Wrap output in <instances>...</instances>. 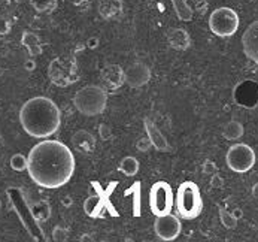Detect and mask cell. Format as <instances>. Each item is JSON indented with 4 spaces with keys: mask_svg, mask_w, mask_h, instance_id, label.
Here are the masks:
<instances>
[{
    "mask_svg": "<svg viewBox=\"0 0 258 242\" xmlns=\"http://www.w3.org/2000/svg\"><path fill=\"white\" fill-rule=\"evenodd\" d=\"M118 171L123 172L126 176H134L139 172V162L133 156H127L120 162Z\"/></svg>",
    "mask_w": 258,
    "mask_h": 242,
    "instance_id": "7402d4cb",
    "label": "cell"
},
{
    "mask_svg": "<svg viewBox=\"0 0 258 242\" xmlns=\"http://www.w3.org/2000/svg\"><path fill=\"white\" fill-rule=\"evenodd\" d=\"M15 2H17V3H24L26 0H15Z\"/></svg>",
    "mask_w": 258,
    "mask_h": 242,
    "instance_id": "f35d334b",
    "label": "cell"
},
{
    "mask_svg": "<svg viewBox=\"0 0 258 242\" xmlns=\"http://www.w3.org/2000/svg\"><path fill=\"white\" fill-rule=\"evenodd\" d=\"M233 215L239 220V218H242L243 217V212H242V209L240 208H236L234 211H233Z\"/></svg>",
    "mask_w": 258,
    "mask_h": 242,
    "instance_id": "d590c367",
    "label": "cell"
},
{
    "mask_svg": "<svg viewBox=\"0 0 258 242\" xmlns=\"http://www.w3.org/2000/svg\"><path fill=\"white\" fill-rule=\"evenodd\" d=\"M87 45H88V48H97V45H98V39L97 37H90L88 39V42H87Z\"/></svg>",
    "mask_w": 258,
    "mask_h": 242,
    "instance_id": "e575fe53",
    "label": "cell"
},
{
    "mask_svg": "<svg viewBox=\"0 0 258 242\" xmlns=\"http://www.w3.org/2000/svg\"><path fill=\"white\" fill-rule=\"evenodd\" d=\"M203 172H204L206 175H214V173H217V166H215V163H214L212 160H206V162L203 163Z\"/></svg>",
    "mask_w": 258,
    "mask_h": 242,
    "instance_id": "4dcf8cb0",
    "label": "cell"
},
{
    "mask_svg": "<svg viewBox=\"0 0 258 242\" xmlns=\"http://www.w3.org/2000/svg\"><path fill=\"white\" fill-rule=\"evenodd\" d=\"M255 153L248 143H234L226 154L227 166L237 173H245L251 171L255 165Z\"/></svg>",
    "mask_w": 258,
    "mask_h": 242,
    "instance_id": "ba28073f",
    "label": "cell"
},
{
    "mask_svg": "<svg viewBox=\"0 0 258 242\" xmlns=\"http://www.w3.org/2000/svg\"><path fill=\"white\" fill-rule=\"evenodd\" d=\"M209 29L220 37H230L239 29V15L228 6L217 8L209 17Z\"/></svg>",
    "mask_w": 258,
    "mask_h": 242,
    "instance_id": "5b68a950",
    "label": "cell"
},
{
    "mask_svg": "<svg viewBox=\"0 0 258 242\" xmlns=\"http://www.w3.org/2000/svg\"><path fill=\"white\" fill-rule=\"evenodd\" d=\"M234 101L243 108H254L258 104V84L245 81L234 90Z\"/></svg>",
    "mask_w": 258,
    "mask_h": 242,
    "instance_id": "7c38bea8",
    "label": "cell"
},
{
    "mask_svg": "<svg viewBox=\"0 0 258 242\" xmlns=\"http://www.w3.org/2000/svg\"><path fill=\"white\" fill-rule=\"evenodd\" d=\"M72 143L79 153H84V154H91L96 150V139L87 130H78L72 136Z\"/></svg>",
    "mask_w": 258,
    "mask_h": 242,
    "instance_id": "e0dca14e",
    "label": "cell"
},
{
    "mask_svg": "<svg viewBox=\"0 0 258 242\" xmlns=\"http://www.w3.org/2000/svg\"><path fill=\"white\" fill-rule=\"evenodd\" d=\"M242 48L245 56L258 65V20L248 26L242 36Z\"/></svg>",
    "mask_w": 258,
    "mask_h": 242,
    "instance_id": "4fadbf2b",
    "label": "cell"
},
{
    "mask_svg": "<svg viewBox=\"0 0 258 242\" xmlns=\"http://www.w3.org/2000/svg\"><path fill=\"white\" fill-rule=\"evenodd\" d=\"M62 204H63L64 207H70V205H72V198H69V196H66V198H63V201H62Z\"/></svg>",
    "mask_w": 258,
    "mask_h": 242,
    "instance_id": "8d00e7d4",
    "label": "cell"
},
{
    "mask_svg": "<svg viewBox=\"0 0 258 242\" xmlns=\"http://www.w3.org/2000/svg\"><path fill=\"white\" fill-rule=\"evenodd\" d=\"M252 195L258 199V184H255L254 185V190H252Z\"/></svg>",
    "mask_w": 258,
    "mask_h": 242,
    "instance_id": "74e56055",
    "label": "cell"
},
{
    "mask_svg": "<svg viewBox=\"0 0 258 242\" xmlns=\"http://www.w3.org/2000/svg\"><path fill=\"white\" fill-rule=\"evenodd\" d=\"M98 133L103 140H109L112 138V130L108 124H100L98 126Z\"/></svg>",
    "mask_w": 258,
    "mask_h": 242,
    "instance_id": "f546056e",
    "label": "cell"
},
{
    "mask_svg": "<svg viewBox=\"0 0 258 242\" xmlns=\"http://www.w3.org/2000/svg\"><path fill=\"white\" fill-rule=\"evenodd\" d=\"M154 230L161 241H175L181 235L182 224L173 214L157 215L156 223H154Z\"/></svg>",
    "mask_w": 258,
    "mask_h": 242,
    "instance_id": "30bf717a",
    "label": "cell"
},
{
    "mask_svg": "<svg viewBox=\"0 0 258 242\" xmlns=\"http://www.w3.org/2000/svg\"><path fill=\"white\" fill-rule=\"evenodd\" d=\"M100 209H101V201H100L98 196L93 195V196H88L85 199V202H84V211H85L87 215L97 217L98 212H100Z\"/></svg>",
    "mask_w": 258,
    "mask_h": 242,
    "instance_id": "603a6c76",
    "label": "cell"
},
{
    "mask_svg": "<svg viewBox=\"0 0 258 242\" xmlns=\"http://www.w3.org/2000/svg\"><path fill=\"white\" fill-rule=\"evenodd\" d=\"M9 32V24L5 20H0V33H8Z\"/></svg>",
    "mask_w": 258,
    "mask_h": 242,
    "instance_id": "d6a6232c",
    "label": "cell"
},
{
    "mask_svg": "<svg viewBox=\"0 0 258 242\" xmlns=\"http://www.w3.org/2000/svg\"><path fill=\"white\" fill-rule=\"evenodd\" d=\"M48 73H49L51 81L57 85H62V87L70 85V84L76 82V79H78L76 65L73 62L63 60V59H56L53 63H51Z\"/></svg>",
    "mask_w": 258,
    "mask_h": 242,
    "instance_id": "9c48e42d",
    "label": "cell"
},
{
    "mask_svg": "<svg viewBox=\"0 0 258 242\" xmlns=\"http://www.w3.org/2000/svg\"><path fill=\"white\" fill-rule=\"evenodd\" d=\"M220 220H221V224L226 229H234L237 226V218L233 215V212H228L224 208L220 209Z\"/></svg>",
    "mask_w": 258,
    "mask_h": 242,
    "instance_id": "4316f807",
    "label": "cell"
},
{
    "mask_svg": "<svg viewBox=\"0 0 258 242\" xmlns=\"http://www.w3.org/2000/svg\"><path fill=\"white\" fill-rule=\"evenodd\" d=\"M136 148H137V151H140V153H148V151L152 148V142L149 140V138H140V139L136 142Z\"/></svg>",
    "mask_w": 258,
    "mask_h": 242,
    "instance_id": "83f0119b",
    "label": "cell"
},
{
    "mask_svg": "<svg viewBox=\"0 0 258 242\" xmlns=\"http://www.w3.org/2000/svg\"><path fill=\"white\" fill-rule=\"evenodd\" d=\"M9 165H11V168H12L14 171H17V172H23V171H27L29 160H27L26 156H23V154L18 153V154H14V156L11 157Z\"/></svg>",
    "mask_w": 258,
    "mask_h": 242,
    "instance_id": "484cf974",
    "label": "cell"
},
{
    "mask_svg": "<svg viewBox=\"0 0 258 242\" xmlns=\"http://www.w3.org/2000/svg\"><path fill=\"white\" fill-rule=\"evenodd\" d=\"M20 123L29 136L46 139L60 129L62 112L54 101L45 96H36L21 106Z\"/></svg>",
    "mask_w": 258,
    "mask_h": 242,
    "instance_id": "7a4b0ae2",
    "label": "cell"
},
{
    "mask_svg": "<svg viewBox=\"0 0 258 242\" xmlns=\"http://www.w3.org/2000/svg\"><path fill=\"white\" fill-rule=\"evenodd\" d=\"M173 9L181 21H191L193 20V9L187 3V0H170Z\"/></svg>",
    "mask_w": 258,
    "mask_h": 242,
    "instance_id": "44dd1931",
    "label": "cell"
},
{
    "mask_svg": "<svg viewBox=\"0 0 258 242\" xmlns=\"http://www.w3.org/2000/svg\"><path fill=\"white\" fill-rule=\"evenodd\" d=\"M143 126H145V132L149 138V140L152 142V147L159 150V151H169L170 150V145L166 139V136L161 133V130L157 127V124L151 121L149 118L143 120Z\"/></svg>",
    "mask_w": 258,
    "mask_h": 242,
    "instance_id": "9a60e30c",
    "label": "cell"
},
{
    "mask_svg": "<svg viewBox=\"0 0 258 242\" xmlns=\"http://www.w3.org/2000/svg\"><path fill=\"white\" fill-rule=\"evenodd\" d=\"M175 207L179 217L185 220L197 218L203 211V199L200 188L193 181H185L179 185L175 196Z\"/></svg>",
    "mask_w": 258,
    "mask_h": 242,
    "instance_id": "277c9868",
    "label": "cell"
},
{
    "mask_svg": "<svg viewBox=\"0 0 258 242\" xmlns=\"http://www.w3.org/2000/svg\"><path fill=\"white\" fill-rule=\"evenodd\" d=\"M32 211H33V215L36 217L37 221H45L49 218L51 215V209H49V205L46 202H36L32 205Z\"/></svg>",
    "mask_w": 258,
    "mask_h": 242,
    "instance_id": "cb8c5ba5",
    "label": "cell"
},
{
    "mask_svg": "<svg viewBox=\"0 0 258 242\" xmlns=\"http://www.w3.org/2000/svg\"><path fill=\"white\" fill-rule=\"evenodd\" d=\"M211 184H212V187H214V188H218V187H221V185H223V179H221L218 175H215V173H214V175H212V181H211Z\"/></svg>",
    "mask_w": 258,
    "mask_h": 242,
    "instance_id": "1f68e13d",
    "label": "cell"
},
{
    "mask_svg": "<svg viewBox=\"0 0 258 242\" xmlns=\"http://www.w3.org/2000/svg\"><path fill=\"white\" fill-rule=\"evenodd\" d=\"M30 3L37 12H51L57 8V0H30Z\"/></svg>",
    "mask_w": 258,
    "mask_h": 242,
    "instance_id": "d4e9b609",
    "label": "cell"
},
{
    "mask_svg": "<svg viewBox=\"0 0 258 242\" xmlns=\"http://www.w3.org/2000/svg\"><path fill=\"white\" fill-rule=\"evenodd\" d=\"M29 176L42 188H60L75 173V156L60 140H40L27 156Z\"/></svg>",
    "mask_w": 258,
    "mask_h": 242,
    "instance_id": "6da1fadb",
    "label": "cell"
},
{
    "mask_svg": "<svg viewBox=\"0 0 258 242\" xmlns=\"http://www.w3.org/2000/svg\"><path fill=\"white\" fill-rule=\"evenodd\" d=\"M8 196H9V199H11V202H12V205H14L17 214H18V217H20L21 221L24 223V227H26V229L29 230V233L32 235V238L36 239V241L43 239V238H42V236H43V232H42V230L39 229V226H37V220H36V217L33 215L32 205H27V204H26V199H24V196H23L21 190H18V188H11V190H8Z\"/></svg>",
    "mask_w": 258,
    "mask_h": 242,
    "instance_id": "52a82bcc",
    "label": "cell"
},
{
    "mask_svg": "<svg viewBox=\"0 0 258 242\" xmlns=\"http://www.w3.org/2000/svg\"><path fill=\"white\" fill-rule=\"evenodd\" d=\"M166 37H167L169 45L172 48H175V50H178V51H185L191 46V37H190V35L185 29L172 27V29L167 30Z\"/></svg>",
    "mask_w": 258,
    "mask_h": 242,
    "instance_id": "2e32d148",
    "label": "cell"
},
{
    "mask_svg": "<svg viewBox=\"0 0 258 242\" xmlns=\"http://www.w3.org/2000/svg\"><path fill=\"white\" fill-rule=\"evenodd\" d=\"M151 79V69L140 62L130 65L124 72V81L131 88H140L146 85Z\"/></svg>",
    "mask_w": 258,
    "mask_h": 242,
    "instance_id": "8fae6325",
    "label": "cell"
},
{
    "mask_svg": "<svg viewBox=\"0 0 258 242\" xmlns=\"http://www.w3.org/2000/svg\"><path fill=\"white\" fill-rule=\"evenodd\" d=\"M101 81L106 85L108 90H118L123 84H126L124 81V72L121 69L120 65H108L105 66V69L101 70Z\"/></svg>",
    "mask_w": 258,
    "mask_h": 242,
    "instance_id": "5bb4252c",
    "label": "cell"
},
{
    "mask_svg": "<svg viewBox=\"0 0 258 242\" xmlns=\"http://www.w3.org/2000/svg\"><path fill=\"white\" fill-rule=\"evenodd\" d=\"M21 43L29 50L30 57H36V56L42 54V42H40L37 35H34L32 32H24L23 37H21Z\"/></svg>",
    "mask_w": 258,
    "mask_h": 242,
    "instance_id": "d6986e66",
    "label": "cell"
},
{
    "mask_svg": "<svg viewBox=\"0 0 258 242\" xmlns=\"http://www.w3.org/2000/svg\"><path fill=\"white\" fill-rule=\"evenodd\" d=\"M243 124L240 121H236V120H231L228 121L226 126H224V130H223V136L227 139V140H237L243 136Z\"/></svg>",
    "mask_w": 258,
    "mask_h": 242,
    "instance_id": "ffe728a7",
    "label": "cell"
},
{
    "mask_svg": "<svg viewBox=\"0 0 258 242\" xmlns=\"http://www.w3.org/2000/svg\"><path fill=\"white\" fill-rule=\"evenodd\" d=\"M123 0H101L98 5V12L103 18H114L121 14Z\"/></svg>",
    "mask_w": 258,
    "mask_h": 242,
    "instance_id": "ac0fdd59",
    "label": "cell"
},
{
    "mask_svg": "<svg viewBox=\"0 0 258 242\" xmlns=\"http://www.w3.org/2000/svg\"><path fill=\"white\" fill-rule=\"evenodd\" d=\"M24 68H26L27 70H34V69H36V63H34V60H33V59L27 60V62L24 63Z\"/></svg>",
    "mask_w": 258,
    "mask_h": 242,
    "instance_id": "836d02e7",
    "label": "cell"
},
{
    "mask_svg": "<svg viewBox=\"0 0 258 242\" xmlns=\"http://www.w3.org/2000/svg\"><path fill=\"white\" fill-rule=\"evenodd\" d=\"M53 239L54 241H66L67 239V230L62 226H56L53 230Z\"/></svg>",
    "mask_w": 258,
    "mask_h": 242,
    "instance_id": "f1b7e54d",
    "label": "cell"
},
{
    "mask_svg": "<svg viewBox=\"0 0 258 242\" xmlns=\"http://www.w3.org/2000/svg\"><path fill=\"white\" fill-rule=\"evenodd\" d=\"M0 208H2V202H0Z\"/></svg>",
    "mask_w": 258,
    "mask_h": 242,
    "instance_id": "ab89813d",
    "label": "cell"
},
{
    "mask_svg": "<svg viewBox=\"0 0 258 242\" xmlns=\"http://www.w3.org/2000/svg\"><path fill=\"white\" fill-rule=\"evenodd\" d=\"M173 205H175V196H173V190L170 184L166 181H157L151 187V191H149L151 212L156 217L170 214Z\"/></svg>",
    "mask_w": 258,
    "mask_h": 242,
    "instance_id": "8992f818",
    "label": "cell"
},
{
    "mask_svg": "<svg viewBox=\"0 0 258 242\" xmlns=\"http://www.w3.org/2000/svg\"><path fill=\"white\" fill-rule=\"evenodd\" d=\"M76 111L85 117H97L108 106V93L100 85H87L76 91L73 98Z\"/></svg>",
    "mask_w": 258,
    "mask_h": 242,
    "instance_id": "3957f363",
    "label": "cell"
}]
</instances>
